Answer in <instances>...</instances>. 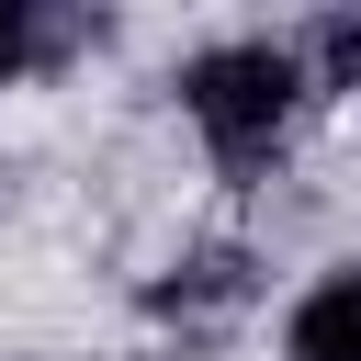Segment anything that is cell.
I'll list each match as a JSON object with an SVG mask.
<instances>
[{
  "label": "cell",
  "instance_id": "obj_3",
  "mask_svg": "<svg viewBox=\"0 0 361 361\" xmlns=\"http://www.w3.org/2000/svg\"><path fill=\"white\" fill-rule=\"evenodd\" d=\"M45 56H56V23H45L34 0H0V90H11V79H34Z\"/></svg>",
  "mask_w": 361,
  "mask_h": 361
},
{
  "label": "cell",
  "instance_id": "obj_4",
  "mask_svg": "<svg viewBox=\"0 0 361 361\" xmlns=\"http://www.w3.org/2000/svg\"><path fill=\"white\" fill-rule=\"evenodd\" d=\"M293 56H305V79H327V90H350V79H361V23H316V34L293 45Z\"/></svg>",
  "mask_w": 361,
  "mask_h": 361
},
{
  "label": "cell",
  "instance_id": "obj_1",
  "mask_svg": "<svg viewBox=\"0 0 361 361\" xmlns=\"http://www.w3.org/2000/svg\"><path fill=\"white\" fill-rule=\"evenodd\" d=\"M305 90H316L305 56L271 45V34H226V45H203V56L180 68V113H192V135H203V158H214L226 180H248V169L282 158Z\"/></svg>",
  "mask_w": 361,
  "mask_h": 361
},
{
  "label": "cell",
  "instance_id": "obj_2",
  "mask_svg": "<svg viewBox=\"0 0 361 361\" xmlns=\"http://www.w3.org/2000/svg\"><path fill=\"white\" fill-rule=\"evenodd\" d=\"M282 361H361V259L316 271L282 316Z\"/></svg>",
  "mask_w": 361,
  "mask_h": 361
}]
</instances>
